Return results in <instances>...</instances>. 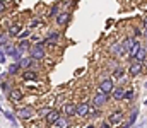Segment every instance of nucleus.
<instances>
[{
	"instance_id": "nucleus-1",
	"label": "nucleus",
	"mask_w": 147,
	"mask_h": 128,
	"mask_svg": "<svg viewBox=\"0 0 147 128\" xmlns=\"http://www.w3.org/2000/svg\"><path fill=\"white\" fill-rule=\"evenodd\" d=\"M31 58L33 60H43L45 58V43L38 41L33 48H31Z\"/></svg>"
},
{
	"instance_id": "nucleus-2",
	"label": "nucleus",
	"mask_w": 147,
	"mask_h": 128,
	"mask_svg": "<svg viewBox=\"0 0 147 128\" xmlns=\"http://www.w3.org/2000/svg\"><path fill=\"white\" fill-rule=\"evenodd\" d=\"M108 103V94H105V92H98L94 97H92V108H101V106H105Z\"/></svg>"
},
{
	"instance_id": "nucleus-3",
	"label": "nucleus",
	"mask_w": 147,
	"mask_h": 128,
	"mask_svg": "<svg viewBox=\"0 0 147 128\" xmlns=\"http://www.w3.org/2000/svg\"><path fill=\"white\" fill-rule=\"evenodd\" d=\"M99 90L110 96L111 92L115 90V82H113V79H105V80H101V82H99Z\"/></svg>"
},
{
	"instance_id": "nucleus-4",
	"label": "nucleus",
	"mask_w": 147,
	"mask_h": 128,
	"mask_svg": "<svg viewBox=\"0 0 147 128\" xmlns=\"http://www.w3.org/2000/svg\"><path fill=\"white\" fill-rule=\"evenodd\" d=\"M137 43H139L137 41V38H134V36H132V38H127L125 41L121 43V53H127V51L130 53V50H132Z\"/></svg>"
},
{
	"instance_id": "nucleus-5",
	"label": "nucleus",
	"mask_w": 147,
	"mask_h": 128,
	"mask_svg": "<svg viewBox=\"0 0 147 128\" xmlns=\"http://www.w3.org/2000/svg\"><path fill=\"white\" fill-rule=\"evenodd\" d=\"M140 72H142V63H140V62H132L130 67H128V74H130L132 77H137Z\"/></svg>"
},
{
	"instance_id": "nucleus-6",
	"label": "nucleus",
	"mask_w": 147,
	"mask_h": 128,
	"mask_svg": "<svg viewBox=\"0 0 147 128\" xmlns=\"http://www.w3.org/2000/svg\"><path fill=\"white\" fill-rule=\"evenodd\" d=\"M121 120H123V113L121 111H113L110 116H108V123L110 125H118Z\"/></svg>"
},
{
	"instance_id": "nucleus-7",
	"label": "nucleus",
	"mask_w": 147,
	"mask_h": 128,
	"mask_svg": "<svg viewBox=\"0 0 147 128\" xmlns=\"http://www.w3.org/2000/svg\"><path fill=\"white\" fill-rule=\"evenodd\" d=\"M63 113H65L67 118H70V116H74V115H77V104H72V103L63 104Z\"/></svg>"
},
{
	"instance_id": "nucleus-8",
	"label": "nucleus",
	"mask_w": 147,
	"mask_h": 128,
	"mask_svg": "<svg viewBox=\"0 0 147 128\" xmlns=\"http://www.w3.org/2000/svg\"><path fill=\"white\" fill-rule=\"evenodd\" d=\"M33 108H29V106H26V108H21L19 111H17V116L21 118V120H26V118H31L33 116Z\"/></svg>"
},
{
	"instance_id": "nucleus-9",
	"label": "nucleus",
	"mask_w": 147,
	"mask_h": 128,
	"mask_svg": "<svg viewBox=\"0 0 147 128\" xmlns=\"http://www.w3.org/2000/svg\"><path fill=\"white\" fill-rule=\"evenodd\" d=\"M89 109H91V106H89L87 103H80V104H77V115L82 116V118L89 115Z\"/></svg>"
},
{
	"instance_id": "nucleus-10",
	"label": "nucleus",
	"mask_w": 147,
	"mask_h": 128,
	"mask_svg": "<svg viewBox=\"0 0 147 128\" xmlns=\"http://www.w3.org/2000/svg\"><path fill=\"white\" fill-rule=\"evenodd\" d=\"M45 120H46V123H50V125H53V123H58V120H60V113H58L57 109H53V111H51V113H50V115L45 118Z\"/></svg>"
},
{
	"instance_id": "nucleus-11",
	"label": "nucleus",
	"mask_w": 147,
	"mask_h": 128,
	"mask_svg": "<svg viewBox=\"0 0 147 128\" xmlns=\"http://www.w3.org/2000/svg\"><path fill=\"white\" fill-rule=\"evenodd\" d=\"M58 38H60V33H50L46 38H45V44H57L58 43Z\"/></svg>"
},
{
	"instance_id": "nucleus-12",
	"label": "nucleus",
	"mask_w": 147,
	"mask_h": 128,
	"mask_svg": "<svg viewBox=\"0 0 147 128\" xmlns=\"http://www.w3.org/2000/svg\"><path fill=\"white\" fill-rule=\"evenodd\" d=\"M69 21H70V14L69 12H63V14H58L57 15V24L58 26H65Z\"/></svg>"
},
{
	"instance_id": "nucleus-13",
	"label": "nucleus",
	"mask_w": 147,
	"mask_h": 128,
	"mask_svg": "<svg viewBox=\"0 0 147 128\" xmlns=\"http://www.w3.org/2000/svg\"><path fill=\"white\" fill-rule=\"evenodd\" d=\"M137 115H139V109L135 108V109L132 111V115H130L128 121L125 123V127H123V128H132V127H134V125H135V120H137Z\"/></svg>"
},
{
	"instance_id": "nucleus-14",
	"label": "nucleus",
	"mask_w": 147,
	"mask_h": 128,
	"mask_svg": "<svg viewBox=\"0 0 147 128\" xmlns=\"http://www.w3.org/2000/svg\"><path fill=\"white\" fill-rule=\"evenodd\" d=\"M113 97H115L116 101H123V99H125V89H121V87H115V90H113Z\"/></svg>"
},
{
	"instance_id": "nucleus-15",
	"label": "nucleus",
	"mask_w": 147,
	"mask_h": 128,
	"mask_svg": "<svg viewBox=\"0 0 147 128\" xmlns=\"http://www.w3.org/2000/svg\"><path fill=\"white\" fill-rule=\"evenodd\" d=\"M22 79H24V80H36L38 74L36 72H33V70H26V72L22 74Z\"/></svg>"
},
{
	"instance_id": "nucleus-16",
	"label": "nucleus",
	"mask_w": 147,
	"mask_h": 128,
	"mask_svg": "<svg viewBox=\"0 0 147 128\" xmlns=\"http://www.w3.org/2000/svg\"><path fill=\"white\" fill-rule=\"evenodd\" d=\"M31 48H33V46H31V43L26 41V40H22V41L19 43V46H17V50H19L21 53H22V51H28V50L31 51Z\"/></svg>"
},
{
	"instance_id": "nucleus-17",
	"label": "nucleus",
	"mask_w": 147,
	"mask_h": 128,
	"mask_svg": "<svg viewBox=\"0 0 147 128\" xmlns=\"http://www.w3.org/2000/svg\"><path fill=\"white\" fill-rule=\"evenodd\" d=\"M146 55H147V51L144 50V48H142V50H140V51H139V53L135 55L134 62H140V63H144V62H146Z\"/></svg>"
},
{
	"instance_id": "nucleus-18",
	"label": "nucleus",
	"mask_w": 147,
	"mask_h": 128,
	"mask_svg": "<svg viewBox=\"0 0 147 128\" xmlns=\"http://www.w3.org/2000/svg\"><path fill=\"white\" fill-rule=\"evenodd\" d=\"M9 34H10V36H19V34H21V27H19V24H12V26L9 27Z\"/></svg>"
},
{
	"instance_id": "nucleus-19",
	"label": "nucleus",
	"mask_w": 147,
	"mask_h": 128,
	"mask_svg": "<svg viewBox=\"0 0 147 128\" xmlns=\"http://www.w3.org/2000/svg\"><path fill=\"white\" fill-rule=\"evenodd\" d=\"M33 58H21V62H19V65H21V68H29L31 65H33Z\"/></svg>"
},
{
	"instance_id": "nucleus-20",
	"label": "nucleus",
	"mask_w": 147,
	"mask_h": 128,
	"mask_svg": "<svg viewBox=\"0 0 147 128\" xmlns=\"http://www.w3.org/2000/svg\"><path fill=\"white\" fill-rule=\"evenodd\" d=\"M19 68H21V65H19V62H14L10 67H9V70H7V74L9 75H14V74H17L19 72Z\"/></svg>"
},
{
	"instance_id": "nucleus-21",
	"label": "nucleus",
	"mask_w": 147,
	"mask_h": 128,
	"mask_svg": "<svg viewBox=\"0 0 147 128\" xmlns=\"http://www.w3.org/2000/svg\"><path fill=\"white\" fill-rule=\"evenodd\" d=\"M142 48H144V46H142L140 43H137V44H135V46H134V48L130 50V53H128V55H130V58H135V55H137V53H139V51H140Z\"/></svg>"
},
{
	"instance_id": "nucleus-22",
	"label": "nucleus",
	"mask_w": 147,
	"mask_h": 128,
	"mask_svg": "<svg viewBox=\"0 0 147 128\" xmlns=\"http://www.w3.org/2000/svg\"><path fill=\"white\" fill-rule=\"evenodd\" d=\"M22 97H24V96H22L21 90H12V92H10V99H12V101H21Z\"/></svg>"
},
{
	"instance_id": "nucleus-23",
	"label": "nucleus",
	"mask_w": 147,
	"mask_h": 128,
	"mask_svg": "<svg viewBox=\"0 0 147 128\" xmlns=\"http://www.w3.org/2000/svg\"><path fill=\"white\" fill-rule=\"evenodd\" d=\"M51 111H53V109H50V108H41L38 113H39V116H41V118H46V116H48Z\"/></svg>"
},
{
	"instance_id": "nucleus-24",
	"label": "nucleus",
	"mask_w": 147,
	"mask_h": 128,
	"mask_svg": "<svg viewBox=\"0 0 147 128\" xmlns=\"http://www.w3.org/2000/svg\"><path fill=\"white\" fill-rule=\"evenodd\" d=\"M39 22H41V19H31V21H29V27H28V29H34V27H38V26H39Z\"/></svg>"
},
{
	"instance_id": "nucleus-25",
	"label": "nucleus",
	"mask_w": 147,
	"mask_h": 128,
	"mask_svg": "<svg viewBox=\"0 0 147 128\" xmlns=\"http://www.w3.org/2000/svg\"><path fill=\"white\" fill-rule=\"evenodd\" d=\"M57 125H58L60 128H67V127H69V121H67V118H60Z\"/></svg>"
},
{
	"instance_id": "nucleus-26",
	"label": "nucleus",
	"mask_w": 147,
	"mask_h": 128,
	"mask_svg": "<svg viewBox=\"0 0 147 128\" xmlns=\"http://www.w3.org/2000/svg\"><path fill=\"white\" fill-rule=\"evenodd\" d=\"M29 34H31V29H26V31H22V33H21V34L17 36V38H19V40L22 41V40H26V38H28Z\"/></svg>"
},
{
	"instance_id": "nucleus-27",
	"label": "nucleus",
	"mask_w": 147,
	"mask_h": 128,
	"mask_svg": "<svg viewBox=\"0 0 147 128\" xmlns=\"http://www.w3.org/2000/svg\"><path fill=\"white\" fill-rule=\"evenodd\" d=\"M134 97H135V92L134 90H125V99L127 101H132Z\"/></svg>"
},
{
	"instance_id": "nucleus-28",
	"label": "nucleus",
	"mask_w": 147,
	"mask_h": 128,
	"mask_svg": "<svg viewBox=\"0 0 147 128\" xmlns=\"http://www.w3.org/2000/svg\"><path fill=\"white\" fill-rule=\"evenodd\" d=\"M16 51H17V48H14V46H7V50H5V53L7 55H12V56H14Z\"/></svg>"
},
{
	"instance_id": "nucleus-29",
	"label": "nucleus",
	"mask_w": 147,
	"mask_h": 128,
	"mask_svg": "<svg viewBox=\"0 0 147 128\" xmlns=\"http://www.w3.org/2000/svg\"><path fill=\"white\" fill-rule=\"evenodd\" d=\"M3 115H5V118H7V120H10L12 123H16V118H14V115H12V113H9V111H3Z\"/></svg>"
},
{
	"instance_id": "nucleus-30",
	"label": "nucleus",
	"mask_w": 147,
	"mask_h": 128,
	"mask_svg": "<svg viewBox=\"0 0 147 128\" xmlns=\"http://www.w3.org/2000/svg\"><path fill=\"white\" fill-rule=\"evenodd\" d=\"M57 12H58V7L55 5V7H51V10H50V15H57Z\"/></svg>"
},
{
	"instance_id": "nucleus-31",
	"label": "nucleus",
	"mask_w": 147,
	"mask_h": 128,
	"mask_svg": "<svg viewBox=\"0 0 147 128\" xmlns=\"http://www.w3.org/2000/svg\"><path fill=\"white\" fill-rule=\"evenodd\" d=\"M7 43V38H5V34H0V44H5Z\"/></svg>"
},
{
	"instance_id": "nucleus-32",
	"label": "nucleus",
	"mask_w": 147,
	"mask_h": 128,
	"mask_svg": "<svg viewBox=\"0 0 147 128\" xmlns=\"http://www.w3.org/2000/svg\"><path fill=\"white\" fill-rule=\"evenodd\" d=\"M121 74H123V70H121V68H118V70H116V72H115V77H120V75H121Z\"/></svg>"
},
{
	"instance_id": "nucleus-33",
	"label": "nucleus",
	"mask_w": 147,
	"mask_h": 128,
	"mask_svg": "<svg viewBox=\"0 0 147 128\" xmlns=\"http://www.w3.org/2000/svg\"><path fill=\"white\" fill-rule=\"evenodd\" d=\"M2 12H5V5H3V3L0 2V14H2Z\"/></svg>"
},
{
	"instance_id": "nucleus-34",
	"label": "nucleus",
	"mask_w": 147,
	"mask_h": 128,
	"mask_svg": "<svg viewBox=\"0 0 147 128\" xmlns=\"http://www.w3.org/2000/svg\"><path fill=\"white\" fill-rule=\"evenodd\" d=\"M101 128H111V125H110V123H103V125H101Z\"/></svg>"
},
{
	"instance_id": "nucleus-35",
	"label": "nucleus",
	"mask_w": 147,
	"mask_h": 128,
	"mask_svg": "<svg viewBox=\"0 0 147 128\" xmlns=\"http://www.w3.org/2000/svg\"><path fill=\"white\" fill-rule=\"evenodd\" d=\"M144 27H146V31H147V17L144 19Z\"/></svg>"
},
{
	"instance_id": "nucleus-36",
	"label": "nucleus",
	"mask_w": 147,
	"mask_h": 128,
	"mask_svg": "<svg viewBox=\"0 0 147 128\" xmlns=\"http://www.w3.org/2000/svg\"><path fill=\"white\" fill-rule=\"evenodd\" d=\"M86 128H94V127H92V125H89V127H86Z\"/></svg>"
},
{
	"instance_id": "nucleus-37",
	"label": "nucleus",
	"mask_w": 147,
	"mask_h": 128,
	"mask_svg": "<svg viewBox=\"0 0 147 128\" xmlns=\"http://www.w3.org/2000/svg\"><path fill=\"white\" fill-rule=\"evenodd\" d=\"M0 111H2V106H0Z\"/></svg>"
},
{
	"instance_id": "nucleus-38",
	"label": "nucleus",
	"mask_w": 147,
	"mask_h": 128,
	"mask_svg": "<svg viewBox=\"0 0 147 128\" xmlns=\"http://www.w3.org/2000/svg\"><path fill=\"white\" fill-rule=\"evenodd\" d=\"M146 104H147V99H146Z\"/></svg>"
},
{
	"instance_id": "nucleus-39",
	"label": "nucleus",
	"mask_w": 147,
	"mask_h": 128,
	"mask_svg": "<svg viewBox=\"0 0 147 128\" xmlns=\"http://www.w3.org/2000/svg\"><path fill=\"white\" fill-rule=\"evenodd\" d=\"M0 2H2V0H0Z\"/></svg>"
}]
</instances>
